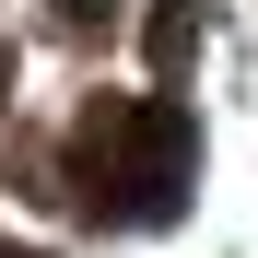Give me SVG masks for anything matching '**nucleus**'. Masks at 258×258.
I'll use <instances>...</instances> for the list:
<instances>
[{"label":"nucleus","mask_w":258,"mask_h":258,"mask_svg":"<svg viewBox=\"0 0 258 258\" xmlns=\"http://www.w3.org/2000/svg\"><path fill=\"white\" fill-rule=\"evenodd\" d=\"M176 188H188V117L164 106V94L82 129V200H94V211H117V223H164Z\"/></svg>","instance_id":"nucleus-1"},{"label":"nucleus","mask_w":258,"mask_h":258,"mask_svg":"<svg viewBox=\"0 0 258 258\" xmlns=\"http://www.w3.org/2000/svg\"><path fill=\"white\" fill-rule=\"evenodd\" d=\"M200 12H211V0H153V35H141V47H153V71H164V82L200 59Z\"/></svg>","instance_id":"nucleus-2"},{"label":"nucleus","mask_w":258,"mask_h":258,"mask_svg":"<svg viewBox=\"0 0 258 258\" xmlns=\"http://www.w3.org/2000/svg\"><path fill=\"white\" fill-rule=\"evenodd\" d=\"M106 12H117V0H59V24H82V35H94Z\"/></svg>","instance_id":"nucleus-3"}]
</instances>
